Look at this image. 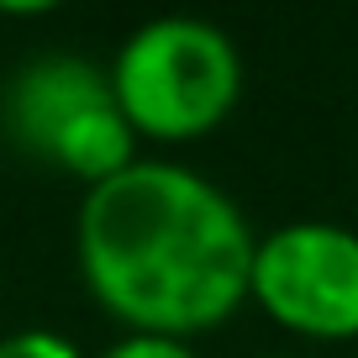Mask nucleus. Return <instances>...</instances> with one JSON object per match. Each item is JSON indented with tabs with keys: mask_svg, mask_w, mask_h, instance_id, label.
Returning <instances> with one entry per match:
<instances>
[{
	"mask_svg": "<svg viewBox=\"0 0 358 358\" xmlns=\"http://www.w3.org/2000/svg\"><path fill=\"white\" fill-rule=\"evenodd\" d=\"M258 232L201 169L137 158L79 195L74 264L90 301L127 337H190L248 306Z\"/></svg>",
	"mask_w": 358,
	"mask_h": 358,
	"instance_id": "nucleus-1",
	"label": "nucleus"
},
{
	"mask_svg": "<svg viewBox=\"0 0 358 358\" xmlns=\"http://www.w3.org/2000/svg\"><path fill=\"white\" fill-rule=\"evenodd\" d=\"M106 74L137 143H201L222 132L243 101V53L232 32L206 16H153L132 27Z\"/></svg>",
	"mask_w": 358,
	"mask_h": 358,
	"instance_id": "nucleus-2",
	"label": "nucleus"
},
{
	"mask_svg": "<svg viewBox=\"0 0 358 358\" xmlns=\"http://www.w3.org/2000/svg\"><path fill=\"white\" fill-rule=\"evenodd\" d=\"M0 127L27 158L79 179H116L137 158V132L116 106L111 74L79 53H37L0 90Z\"/></svg>",
	"mask_w": 358,
	"mask_h": 358,
	"instance_id": "nucleus-3",
	"label": "nucleus"
},
{
	"mask_svg": "<svg viewBox=\"0 0 358 358\" xmlns=\"http://www.w3.org/2000/svg\"><path fill=\"white\" fill-rule=\"evenodd\" d=\"M248 306L306 343L358 337V232L343 222H285L258 237Z\"/></svg>",
	"mask_w": 358,
	"mask_h": 358,
	"instance_id": "nucleus-4",
	"label": "nucleus"
},
{
	"mask_svg": "<svg viewBox=\"0 0 358 358\" xmlns=\"http://www.w3.org/2000/svg\"><path fill=\"white\" fill-rule=\"evenodd\" d=\"M0 358H90V353L53 327H16V332L0 337Z\"/></svg>",
	"mask_w": 358,
	"mask_h": 358,
	"instance_id": "nucleus-5",
	"label": "nucleus"
},
{
	"mask_svg": "<svg viewBox=\"0 0 358 358\" xmlns=\"http://www.w3.org/2000/svg\"><path fill=\"white\" fill-rule=\"evenodd\" d=\"M95 358H201L195 343H174V337H116Z\"/></svg>",
	"mask_w": 358,
	"mask_h": 358,
	"instance_id": "nucleus-6",
	"label": "nucleus"
},
{
	"mask_svg": "<svg viewBox=\"0 0 358 358\" xmlns=\"http://www.w3.org/2000/svg\"><path fill=\"white\" fill-rule=\"evenodd\" d=\"M264 358H285V353H264Z\"/></svg>",
	"mask_w": 358,
	"mask_h": 358,
	"instance_id": "nucleus-7",
	"label": "nucleus"
}]
</instances>
